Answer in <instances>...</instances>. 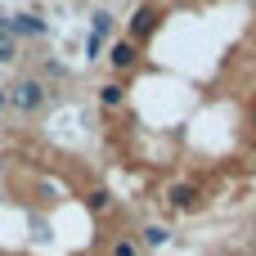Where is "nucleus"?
Returning <instances> with one entry per match:
<instances>
[{"label":"nucleus","instance_id":"nucleus-2","mask_svg":"<svg viewBox=\"0 0 256 256\" xmlns=\"http://www.w3.org/2000/svg\"><path fill=\"white\" fill-rule=\"evenodd\" d=\"M158 22H162V9H158V4H140V9L130 14V45H144V40L158 32Z\"/></svg>","mask_w":256,"mask_h":256},{"label":"nucleus","instance_id":"nucleus-4","mask_svg":"<svg viewBox=\"0 0 256 256\" xmlns=\"http://www.w3.org/2000/svg\"><path fill=\"white\" fill-rule=\"evenodd\" d=\"M108 63H112L117 72H130V68L140 63V45H130V40H112V45H108Z\"/></svg>","mask_w":256,"mask_h":256},{"label":"nucleus","instance_id":"nucleus-13","mask_svg":"<svg viewBox=\"0 0 256 256\" xmlns=\"http://www.w3.org/2000/svg\"><path fill=\"white\" fill-rule=\"evenodd\" d=\"M252 126H256V112H252Z\"/></svg>","mask_w":256,"mask_h":256},{"label":"nucleus","instance_id":"nucleus-12","mask_svg":"<svg viewBox=\"0 0 256 256\" xmlns=\"http://www.w3.org/2000/svg\"><path fill=\"white\" fill-rule=\"evenodd\" d=\"M4 108H9V94H4V86H0V112H4Z\"/></svg>","mask_w":256,"mask_h":256},{"label":"nucleus","instance_id":"nucleus-6","mask_svg":"<svg viewBox=\"0 0 256 256\" xmlns=\"http://www.w3.org/2000/svg\"><path fill=\"white\" fill-rule=\"evenodd\" d=\"M108 256H144V248H140L135 234H117V238L108 243Z\"/></svg>","mask_w":256,"mask_h":256},{"label":"nucleus","instance_id":"nucleus-7","mask_svg":"<svg viewBox=\"0 0 256 256\" xmlns=\"http://www.w3.org/2000/svg\"><path fill=\"white\" fill-rule=\"evenodd\" d=\"M122 99H126L122 81H104V86H99V104H104V108H122Z\"/></svg>","mask_w":256,"mask_h":256},{"label":"nucleus","instance_id":"nucleus-8","mask_svg":"<svg viewBox=\"0 0 256 256\" xmlns=\"http://www.w3.org/2000/svg\"><path fill=\"white\" fill-rule=\"evenodd\" d=\"M112 22H117V18H112L108 9H94V14H90V27H94V36H99V40L112 32Z\"/></svg>","mask_w":256,"mask_h":256},{"label":"nucleus","instance_id":"nucleus-11","mask_svg":"<svg viewBox=\"0 0 256 256\" xmlns=\"http://www.w3.org/2000/svg\"><path fill=\"white\" fill-rule=\"evenodd\" d=\"M45 72H54V76H68V68H63L58 58H45Z\"/></svg>","mask_w":256,"mask_h":256},{"label":"nucleus","instance_id":"nucleus-10","mask_svg":"<svg viewBox=\"0 0 256 256\" xmlns=\"http://www.w3.org/2000/svg\"><path fill=\"white\" fill-rule=\"evenodd\" d=\"M14 54H18V40H14V36H4V32H0V63H9V58H14Z\"/></svg>","mask_w":256,"mask_h":256},{"label":"nucleus","instance_id":"nucleus-9","mask_svg":"<svg viewBox=\"0 0 256 256\" xmlns=\"http://www.w3.org/2000/svg\"><path fill=\"white\" fill-rule=\"evenodd\" d=\"M108 202H112V198H108V189H90V194H86V207H90L94 216H104V212H108Z\"/></svg>","mask_w":256,"mask_h":256},{"label":"nucleus","instance_id":"nucleus-3","mask_svg":"<svg viewBox=\"0 0 256 256\" xmlns=\"http://www.w3.org/2000/svg\"><path fill=\"white\" fill-rule=\"evenodd\" d=\"M166 202H171L176 212H194V207L202 202V189H198V184H189V180H176V184L166 189Z\"/></svg>","mask_w":256,"mask_h":256},{"label":"nucleus","instance_id":"nucleus-1","mask_svg":"<svg viewBox=\"0 0 256 256\" xmlns=\"http://www.w3.org/2000/svg\"><path fill=\"white\" fill-rule=\"evenodd\" d=\"M4 94H9V108L14 112H40L45 99H50V86L40 76H18L14 86H4Z\"/></svg>","mask_w":256,"mask_h":256},{"label":"nucleus","instance_id":"nucleus-5","mask_svg":"<svg viewBox=\"0 0 256 256\" xmlns=\"http://www.w3.org/2000/svg\"><path fill=\"white\" fill-rule=\"evenodd\" d=\"M135 238H140V248H166V243H171V230H166L162 220H148Z\"/></svg>","mask_w":256,"mask_h":256}]
</instances>
